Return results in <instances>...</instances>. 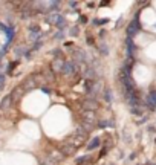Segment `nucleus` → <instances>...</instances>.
Returning <instances> with one entry per match:
<instances>
[{
    "instance_id": "obj_8",
    "label": "nucleus",
    "mask_w": 156,
    "mask_h": 165,
    "mask_svg": "<svg viewBox=\"0 0 156 165\" xmlns=\"http://www.w3.org/2000/svg\"><path fill=\"white\" fill-rule=\"evenodd\" d=\"M72 55H74V60H77V61H89L87 60V54L83 52V51H74Z\"/></svg>"
},
{
    "instance_id": "obj_15",
    "label": "nucleus",
    "mask_w": 156,
    "mask_h": 165,
    "mask_svg": "<svg viewBox=\"0 0 156 165\" xmlns=\"http://www.w3.org/2000/svg\"><path fill=\"white\" fill-rule=\"evenodd\" d=\"M23 92H25V90H23V87H17V89H14V92L11 93V98H14L15 101H17V99H20V98H21V95H23Z\"/></svg>"
},
{
    "instance_id": "obj_10",
    "label": "nucleus",
    "mask_w": 156,
    "mask_h": 165,
    "mask_svg": "<svg viewBox=\"0 0 156 165\" xmlns=\"http://www.w3.org/2000/svg\"><path fill=\"white\" fill-rule=\"evenodd\" d=\"M11 104H12V98H11V95H9V97H5L3 98L2 104H0V109H2V110H8L11 107Z\"/></svg>"
},
{
    "instance_id": "obj_9",
    "label": "nucleus",
    "mask_w": 156,
    "mask_h": 165,
    "mask_svg": "<svg viewBox=\"0 0 156 165\" xmlns=\"http://www.w3.org/2000/svg\"><path fill=\"white\" fill-rule=\"evenodd\" d=\"M100 144H101L100 138H93V139L87 144V147H86V148H87L89 151H92V150H95V148H98V147H100Z\"/></svg>"
},
{
    "instance_id": "obj_1",
    "label": "nucleus",
    "mask_w": 156,
    "mask_h": 165,
    "mask_svg": "<svg viewBox=\"0 0 156 165\" xmlns=\"http://www.w3.org/2000/svg\"><path fill=\"white\" fill-rule=\"evenodd\" d=\"M139 31H141V23H139V12L133 17V20L130 23H129V26H127V37L129 38H133Z\"/></svg>"
},
{
    "instance_id": "obj_36",
    "label": "nucleus",
    "mask_w": 156,
    "mask_h": 165,
    "mask_svg": "<svg viewBox=\"0 0 156 165\" xmlns=\"http://www.w3.org/2000/svg\"><path fill=\"white\" fill-rule=\"evenodd\" d=\"M155 142H156V139H155Z\"/></svg>"
},
{
    "instance_id": "obj_31",
    "label": "nucleus",
    "mask_w": 156,
    "mask_h": 165,
    "mask_svg": "<svg viewBox=\"0 0 156 165\" xmlns=\"http://www.w3.org/2000/svg\"><path fill=\"white\" fill-rule=\"evenodd\" d=\"M80 22H81V23H87V17H84V15H83V17H80Z\"/></svg>"
},
{
    "instance_id": "obj_16",
    "label": "nucleus",
    "mask_w": 156,
    "mask_h": 165,
    "mask_svg": "<svg viewBox=\"0 0 156 165\" xmlns=\"http://www.w3.org/2000/svg\"><path fill=\"white\" fill-rule=\"evenodd\" d=\"M104 99L107 101V103H112V101H113V93H112L110 89H106L104 90Z\"/></svg>"
},
{
    "instance_id": "obj_4",
    "label": "nucleus",
    "mask_w": 156,
    "mask_h": 165,
    "mask_svg": "<svg viewBox=\"0 0 156 165\" xmlns=\"http://www.w3.org/2000/svg\"><path fill=\"white\" fill-rule=\"evenodd\" d=\"M146 104L150 110H156V90H152V92L147 95Z\"/></svg>"
},
{
    "instance_id": "obj_12",
    "label": "nucleus",
    "mask_w": 156,
    "mask_h": 165,
    "mask_svg": "<svg viewBox=\"0 0 156 165\" xmlns=\"http://www.w3.org/2000/svg\"><path fill=\"white\" fill-rule=\"evenodd\" d=\"M34 84H35V79H34V77H29L26 81H23V90H31L32 87H34Z\"/></svg>"
},
{
    "instance_id": "obj_27",
    "label": "nucleus",
    "mask_w": 156,
    "mask_h": 165,
    "mask_svg": "<svg viewBox=\"0 0 156 165\" xmlns=\"http://www.w3.org/2000/svg\"><path fill=\"white\" fill-rule=\"evenodd\" d=\"M98 127H100V129H104V127H107V121H100V122H98Z\"/></svg>"
},
{
    "instance_id": "obj_3",
    "label": "nucleus",
    "mask_w": 156,
    "mask_h": 165,
    "mask_svg": "<svg viewBox=\"0 0 156 165\" xmlns=\"http://www.w3.org/2000/svg\"><path fill=\"white\" fill-rule=\"evenodd\" d=\"M83 109L84 112H95L96 109H98V101L96 99H86L83 103Z\"/></svg>"
},
{
    "instance_id": "obj_29",
    "label": "nucleus",
    "mask_w": 156,
    "mask_h": 165,
    "mask_svg": "<svg viewBox=\"0 0 156 165\" xmlns=\"http://www.w3.org/2000/svg\"><path fill=\"white\" fill-rule=\"evenodd\" d=\"M41 46V41H38V43H34V47H32V51H38Z\"/></svg>"
},
{
    "instance_id": "obj_30",
    "label": "nucleus",
    "mask_w": 156,
    "mask_h": 165,
    "mask_svg": "<svg viewBox=\"0 0 156 165\" xmlns=\"http://www.w3.org/2000/svg\"><path fill=\"white\" fill-rule=\"evenodd\" d=\"M71 34H72V35H77V34H78V28H77V26L71 29Z\"/></svg>"
},
{
    "instance_id": "obj_23",
    "label": "nucleus",
    "mask_w": 156,
    "mask_h": 165,
    "mask_svg": "<svg viewBox=\"0 0 156 165\" xmlns=\"http://www.w3.org/2000/svg\"><path fill=\"white\" fill-rule=\"evenodd\" d=\"M15 66H17V63H9V66H8V69H6V73H8V75H12V71H14Z\"/></svg>"
},
{
    "instance_id": "obj_11",
    "label": "nucleus",
    "mask_w": 156,
    "mask_h": 165,
    "mask_svg": "<svg viewBox=\"0 0 156 165\" xmlns=\"http://www.w3.org/2000/svg\"><path fill=\"white\" fill-rule=\"evenodd\" d=\"M61 18H63V17H61L60 14H49V15H47V23H51V25H57Z\"/></svg>"
},
{
    "instance_id": "obj_32",
    "label": "nucleus",
    "mask_w": 156,
    "mask_h": 165,
    "mask_svg": "<svg viewBox=\"0 0 156 165\" xmlns=\"http://www.w3.org/2000/svg\"><path fill=\"white\" fill-rule=\"evenodd\" d=\"M43 92H45V93H51V89H47V87H43Z\"/></svg>"
},
{
    "instance_id": "obj_18",
    "label": "nucleus",
    "mask_w": 156,
    "mask_h": 165,
    "mask_svg": "<svg viewBox=\"0 0 156 165\" xmlns=\"http://www.w3.org/2000/svg\"><path fill=\"white\" fill-rule=\"evenodd\" d=\"M98 51H100V54H101V55H107V54H109V49H107V45H104V43H101V45L98 46Z\"/></svg>"
},
{
    "instance_id": "obj_26",
    "label": "nucleus",
    "mask_w": 156,
    "mask_h": 165,
    "mask_svg": "<svg viewBox=\"0 0 156 165\" xmlns=\"http://www.w3.org/2000/svg\"><path fill=\"white\" fill-rule=\"evenodd\" d=\"M5 87V75H0V89Z\"/></svg>"
},
{
    "instance_id": "obj_5",
    "label": "nucleus",
    "mask_w": 156,
    "mask_h": 165,
    "mask_svg": "<svg viewBox=\"0 0 156 165\" xmlns=\"http://www.w3.org/2000/svg\"><path fill=\"white\" fill-rule=\"evenodd\" d=\"M63 66H64V61L60 60V58H55V60L51 63V69H52V72H55V73H61Z\"/></svg>"
},
{
    "instance_id": "obj_7",
    "label": "nucleus",
    "mask_w": 156,
    "mask_h": 165,
    "mask_svg": "<svg viewBox=\"0 0 156 165\" xmlns=\"http://www.w3.org/2000/svg\"><path fill=\"white\" fill-rule=\"evenodd\" d=\"M75 151H77V148H75L74 145H71V144H64V145L61 147V153H63V156H72Z\"/></svg>"
},
{
    "instance_id": "obj_19",
    "label": "nucleus",
    "mask_w": 156,
    "mask_h": 165,
    "mask_svg": "<svg viewBox=\"0 0 156 165\" xmlns=\"http://www.w3.org/2000/svg\"><path fill=\"white\" fill-rule=\"evenodd\" d=\"M89 162V156H81V157H78L77 161H75V164L77 165H84V164H87Z\"/></svg>"
},
{
    "instance_id": "obj_22",
    "label": "nucleus",
    "mask_w": 156,
    "mask_h": 165,
    "mask_svg": "<svg viewBox=\"0 0 156 165\" xmlns=\"http://www.w3.org/2000/svg\"><path fill=\"white\" fill-rule=\"evenodd\" d=\"M130 113H132V115L141 116V115H142V109H141V107H132V109H130Z\"/></svg>"
},
{
    "instance_id": "obj_21",
    "label": "nucleus",
    "mask_w": 156,
    "mask_h": 165,
    "mask_svg": "<svg viewBox=\"0 0 156 165\" xmlns=\"http://www.w3.org/2000/svg\"><path fill=\"white\" fill-rule=\"evenodd\" d=\"M92 23H93L95 26H103L104 23H107V18H95Z\"/></svg>"
},
{
    "instance_id": "obj_24",
    "label": "nucleus",
    "mask_w": 156,
    "mask_h": 165,
    "mask_svg": "<svg viewBox=\"0 0 156 165\" xmlns=\"http://www.w3.org/2000/svg\"><path fill=\"white\" fill-rule=\"evenodd\" d=\"M57 26H58V28H60V29H63V28H66V22H64V18H61L60 22L57 23Z\"/></svg>"
},
{
    "instance_id": "obj_33",
    "label": "nucleus",
    "mask_w": 156,
    "mask_h": 165,
    "mask_svg": "<svg viewBox=\"0 0 156 165\" xmlns=\"http://www.w3.org/2000/svg\"><path fill=\"white\" fill-rule=\"evenodd\" d=\"M87 43H89V45H92V43H93V40H92V37H87Z\"/></svg>"
},
{
    "instance_id": "obj_34",
    "label": "nucleus",
    "mask_w": 156,
    "mask_h": 165,
    "mask_svg": "<svg viewBox=\"0 0 156 165\" xmlns=\"http://www.w3.org/2000/svg\"><path fill=\"white\" fill-rule=\"evenodd\" d=\"M69 6H74L75 8V6H77V3H75V2H69Z\"/></svg>"
},
{
    "instance_id": "obj_28",
    "label": "nucleus",
    "mask_w": 156,
    "mask_h": 165,
    "mask_svg": "<svg viewBox=\"0 0 156 165\" xmlns=\"http://www.w3.org/2000/svg\"><path fill=\"white\" fill-rule=\"evenodd\" d=\"M55 38H57V40H60V38L63 40V38H64V34H63V31H61V32H57V34H55Z\"/></svg>"
},
{
    "instance_id": "obj_17",
    "label": "nucleus",
    "mask_w": 156,
    "mask_h": 165,
    "mask_svg": "<svg viewBox=\"0 0 156 165\" xmlns=\"http://www.w3.org/2000/svg\"><path fill=\"white\" fill-rule=\"evenodd\" d=\"M15 55H28V49L26 47H23V46H19L17 49H15Z\"/></svg>"
},
{
    "instance_id": "obj_6",
    "label": "nucleus",
    "mask_w": 156,
    "mask_h": 165,
    "mask_svg": "<svg viewBox=\"0 0 156 165\" xmlns=\"http://www.w3.org/2000/svg\"><path fill=\"white\" fill-rule=\"evenodd\" d=\"M126 45H127V58H133V52H135L136 46L133 43V38H126Z\"/></svg>"
},
{
    "instance_id": "obj_2",
    "label": "nucleus",
    "mask_w": 156,
    "mask_h": 165,
    "mask_svg": "<svg viewBox=\"0 0 156 165\" xmlns=\"http://www.w3.org/2000/svg\"><path fill=\"white\" fill-rule=\"evenodd\" d=\"M75 72H77V63L75 61H64V66L61 69L63 75H72Z\"/></svg>"
},
{
    "instance_id": "obj_35",
    "label": "nucleus",
    "mask_w": 156,
    "mask_h": 165,
    "mask_svg": "<svg viewBox=\"0 0 156 165\" xmlns=\"http://www.w3.org/2000/svg\"><path fill=\"white\" fill-rule=\"evenodd\" d=\"M146 165H155V164H152V162H148V164H146Z\"/></svg>"
},
{
    "instance_id": "obj_20",
    "label": "nucleus",
    "mask_w": 156,
    "mask_h": 165,
    "mask_svg": "<svg viewBox=\"0 0 156 165\" xmlns=\"http://www.w3.org/2000/svg\"><path fill=\"white\" fill-rule=\"evenodd\" d=\"M84 89H86V92H87V93H92L93 83H92V81H86V83H84Z\"/></svg>"
},
{
    "instance_id": "obj_13",
    "label": "nucleus",
    "mask_w": 156,
    "mask_h": 165,
    "mask_svg": "<svg viewBox=\"0 0 156 165\" xmlns=\"http://www.w3.org/2000/svg\"><path fill=\"white\" fill-rule=\"evenodd\" d=\"M83 119H84V122L92 124V122L95 121V113L93 112H83Z\"/></svg>"
},
{
    "instance_id": "obj_25",
    "label": "nucleus",
    "mask_w": 156,
    "mask_h": 165,
    "mask_svg": "<svg viewBox=\"0 0 156 165\" xmlns=\"http://www.w3.org/2000/svg\"><path fill=\"white\" fill-rule=\"evenodd\" d=\"M37 38H40L38 32H31V40H37Z\"/></svg>"
},
{
    "instance_id": "obj_14",
    "label": "nucleus",
    "mask_w": 156,
    "mask_h": 165,
    "mask_svg": "<svg viewBox=\"0 0 156 165\" xmlns=\"http://www.w3.org/2000/svg\"><path fill=\"white\" fill-rule=\"evenodd\" d=\"M84 77H86V81H92V79L95 78V71L92 67H87L84 71Z\"/></svg>"
}]
</instances>
